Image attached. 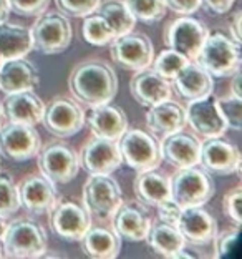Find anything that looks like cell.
Here are the masks:
<instances>
[{
    "mask_svg": "<svg viewBox=\"0 0 242 259\" xmlns=\"http://www.w3.org/2000/svg\"><path fill=\"white\" fill-rule=\"evenodd\" d=\"M40 81L38 70L33 63L22 58H10L0 63V92L5 95L37 88Z\"/></svg>",
    "mask_w": 242,
    "mask_h": 259,
    "instance_id": "cell-23",
    "label": "cell"
},
{
    "mask_svg": "<svg viewBox=\"0 0 242 259\" xmlns=\"http://www.w3.org/2000/svg\"><path fill=\"white\" fill-rule=\"evenodd\" d=\"M68 88L76 102L88 108L111 103L118 92V76L110 63L88 58L76 63L68 76Z\"/></svg>",
    "mask_w": 242,
    "mask_h": 259,
    "instance_id": "cell-1",
    "label": "cell"
},
{
    "mask_svg": "<svg viewBox=\"0 0 242 259\" xmlns=\"http://www.w3.org/2000/svg\"><path fill=\"white\" fill-rule=\"evenodd\" d=\"M46 233L40 223L32 218H15L9 221L7 233L2 241V251L5 257L33 259L42 257L46 251Z\"/></svg>",
    "mask_w": 242,
    "mask_h": 259,
    "instance_id": "cell-3",
    "label": "cell"
},
{
    "mask_svg": "<svg viewBox=\"0 0 242 259\" xmlns=\"http://www.w3.org/2000/svg\"><path fill=\"white\" fill-rule=\"evenodd\" d=\"M86 113L76 100L70 97H55L45 105L42 123L46 132L57 138H70L85 125Z\"/></svg>",
    "mask_w": 242,
    "mask_h": 259,
    "instance_id": "cell-9",
    "label": "cell"
},
{
    "mask_svg": "<svg viewBox=\"0 0 242 259\" xmlns=\"http://www.w3.org/2000/svg\"><path fill=\"white\" fill-rule=\"evenodd\" d=\"M144 241L150 244L153 251L164 257H173L186 244L178 226L159 220V218L156 221H151L150 231H148Z\"/></svg>",
    "mask_w": 242,
    "mask_h": 259,
    "instance_id": "cell-29",
    "label": "cell"
},
{
    "mask_svg": "<svg viewBox=\"0 0 242 259\" xmlns=\"http://www.w3.org/2000/svg\"><path fill=\"white\" fill-rule=\"evenodd\" d=\"M235 0H201L203 7L209 15H222L232 9Z\"/></svg>",
    "mask_w": 242,
    "mask_h": 259,
    "instance_id": "cell-43",
    "label": "cell"
},
{
    "mask_svg": "<svg viewBox=\"0 0 242 259\" xmlns=\"http://www.w3.org/2000/svg\"><path fill=\"white\" fill-rule=\"evenodd\" d=\"M20 204L32 214H49L58 199L57 185L42 173L25 176L19 185Z\"/></svg>",
    "mask_w": 242,
    "mask_h": 259,
    "instance_id": "cell-18",
    "label": "cell"
},
{
    "mask_svg": "<svg viewBox=\"0 0 242 259\" xmlns=\"http://www.w3.org/2000/svg\"><path fill=\"white\" fill-rule=\"evenodd\" d=\"M22 208L19 186L15 185L12 175L7 171H0V216H14Z\"/></svg>",
    "mask_w": 242,
    "mask_h": 259,
    "instance_id": "cell-34",
    "label": "cell"
},
{
    "mask_svg": "<svg viewBox=\"0 0 242 259\" xmlns=\"http://www.w3.org/2000/svg\"><path fill=\"white\" fill-rule=\"evenodd\" d=\"M42 146L38 132L35 126L20 123H4L0 126V155L10 161H28L37 156Z\"/></svg>",
    "mask_w": 242,
    "mask_h": 259,
    "instance_id": "cell-13",
    "label": "cell"
},
{
    "mask_svg": "<svg viewBox=\"0 0 242 259\" xmlns=\"http://www.w3.org/2000/svg\"><path fill=\"white\" fill-rule=\"evenodd\" d=\"M156 209H158V218H159V220H164V221L176 225L178 220H179V214H181L182 208H181L179 204H176L171 198H168V199H164V201L159 203L156 206Z\"/></svg>",
    "mask_w": 242,
    "mask_h": 259,
    "instance_id": "cell-41",
    "label": "cell"
},
{
    "mask_svg": "<svg viewBox=\"0 0 242 259\" xmlns=\"http://www.w3.org/2000/svg\"><path fill=\"white\" fill-rule=\"evenodd\" d=\"M123 4L131 12L134 20L144 23L159 22L168 10L164 0H123Z\"/></svg>",
    "mask_w": 242,
    "mask_h": 259,
    "instance_id": "cell-33",
    "label": "cell"
},
{
    "mask_svg": "<svg viewBox=\"0 0 242 259\" xmlns=\"http://www.w3.org/2000/svg\"><path fill=\"white\" fill-rule=\"evenodd\" d=\"M123 163L134 171L155 169L161 164V145L153 133L141 128H128L118 140Z\"/></svg>",
    "mask_w": 242,
    "mask_h": 259,
    "instance_id": "cell-5",
    "label": "cell"
},
{
    "mask_svg": "<svg viewBox=\"0 0 242 259\" xmlns=\"http://www.w3.org/2000/svg\"><path fill=\"white\" fill-rule=\"evenodd\" d=\"M176 226L187 244L206 246L212 243L217 233V223L203 206L182 208Z\"/></svg>",
    "mask_w": 242,
    "mask_h": 259,
    "instance_id": "cell-20",
    "label": "cell"
},
{
    "mask_svg": "<svg viewBox=\"0 0 242 259\" xmlns=\"http://www.w3.org/2000/svg\"><path fill=\"white\" fill-rule=\"evenodd\" d=\"M229 93L234 97H242L240 93V68L235 70L231 75V85H229Z\"/></svg>",
    "mask_w": 242,
    "mask_h": 259,
    "instance_id": "cell-45",
    "label": "cell"
},
{
    "mask_svg": "<svg viewBox=\"0 0 242 259\" xmlns=\"http://www.w3.org/2000/svg\"><path fill=\"white\" fill-rule=\"evenodd\" d=\"M113 231L121 239L129 243H139L146 239V234L151 226V214L143 203L128 201L121 203L116 213L111 216Z\"/></svg>",
    "mask_w": 242,
    "mask_h": 259,
    "instance_id": "cell-17",
    "label": "cell"
},
{
    "mask_svg": "<svg viewBox=\"0 0 242 259\" xmlns=\"http://www.w3.org/2000/svg\"><path fill=\"white\" fill-rule=\"evenodd\" d=\"M166 9L179 15H192L201 9V0H164Z\"/></svg>",
    "mask_w": 242,
    "mask_h": 259,
    "instance_id": "cell-42",
    "label": "cell"
},
{
    "mask_svg": "<svg viewBox=\"0 0 242 259\" xmlns=\"http://www.w3.org/2000/svg\"><path fill=\"white\" fill-rule=\"evenodd\" d=\"M129 92L139 105L150 108L153 105L169 100L173 95V87L169 80L156 73L151 67H146L134 72L129 80Z\"/></svg>",
    "mask_w": 242,
    "mask_h": 259,
    "instance_id": "cell-19",
    "label": "cell"
},
{
    "mask_svg": "<svg viewBox=\"0 0 242 259\" xmlns=\"http://www.w3.org/2000/svg\"><path fill=\"white\" fill-rule=\"evenodd\" d=\"M7 228H9V221H7V218L0 216V243H2L4 238H5V233H7Z\"/></svg>",
    "mask_w": 242,
    "mask_h": 259,
    "instance_id": "cell-47",
    "label": "cell"
},
{
    "mask_svg": "<svg viewBox=\"0 0 242 259\" xmlns=\"http://www.w3.org/2000/svg\"><path fill=\"white\" fill-rule=\"evenodd\" d=\"M2 107L5 118L9 121L28 126H37L38 123H42L45 111V103L37 93H33V90L7 95Z\"/></svg>",
    "mask_w": 242,
    "mask_h": 259,
    "instance_id": "cell-24",
    "label": "cell"
},
{
    "mask_svg": "<svg viewBox=\"0 0 242 259\" xmlns=\"http://www.w3.org/2000/svg\"><path fill=\"white\" fill-rule=\"evenodd\" d=\"M171 81H173L171 87L174 88L176 93L187 102L211 95L212 88H214L212 76L204 68H201L196 62H187Z\"/></svg>",
    "mask_w": 242,
    "mask_h": 259,
    "instance_id": "cell-26",
    "label": "cell"
},
{
    "mask_svg": "<svg viewBox=\"0 0 242 259\" xmlns=\"http://www.w3.org/2000/svg\"><path fill=\"white\" fill-rule=\"evenodd\" d=\"M95 15H86L83 17V25H81V33H83V38L86 40L90 45L95 47H105L110 45L111 40H113L116 35L113 32V28L108 25V22L96 12H93Z\"/></svg>",
    "mask_w": 242,
    "mask_h": 259,
    "instance_id": "cell-32",
    "label": "cell"
},
{
    "mask_svg": "<svg viewBox=\"0 0 242 259\" xmlns=\"http://www.w3.org/2000/svg\"><path fill=\"white\" fill-rule=\"evenodd\" d=\"M80 243L85 254L93 259H115L121 251V238L103 226H90Z\"/></svg>",
    "mask_w": 242,
    "mask_h": 259,
    "instance_id": "cell-28",
    "label": "cell"
},
{
    "mask_svg": "<svg viewBox=\"0 0 242 259\" xmlns=\"http://www.w3.org/2000/svg\"><path fill=\"white\" fill-rule=\"evenodd\" d=\"M240 44L222 32H209L196 57L201 68H204L212 78L231 76L240 68Z\"/></svg>",
    "mask_w": 242,
    "mask_h": 259,
    "instance_id": "cell-2",
    "label": "cell"
},
{
    "mask_svg": "<svg viewBox=\"0 0 242 259\" xmlns=\"http://www.w3.org/2000/svg\"><path fill=\"white\" fill-rule=\"evenodd\" d=\"M184 113H186V125H189L192 132L204 140L222 137L227 130L226 121L222 120L219 110H217L216 97L212 93L204 98L187 102Z\"/></svg>",
    "mask_w": 242,
    "mask_h": 259,
    "instance_id": "cell-16",
    "label": "cell"
},
{
    "mask_svg": "<svg viewBox=\"0 0 242 259\" xmlns=\"http://www.w3.org/2000/svg\"><path fill=\"white\" fill-rule=\"evenodd\" d=\"M240 22H242V12L237 10L235 14L232 15V19L229 20V37L234 38L235 42H239L240 44V40H242V35H240Z\"/></svg>",
    "mask_w": 242,
    "mask_h": 259,
    "instance_id": "cell-44",
    "label": "cell"
},
{
    "mask_svg": "<svg viewBox=\"0 0 242 259\" xmlns=\"http://www.w3.org/2000/svg\"><path fill=\"white\" fill-rule=\"evenodd\" d=\"M102 0H55L57 10L65 17L72 19H83L93 14Z\"/></svg>",
    "mask_w": 242,
    "mask_h": 259,
    "instance_id": "cell-37",
    "label": "cell"
},
{
    "mask_svg": "<svg viewBox=\"0 0 242 259\" xmlns=\"http://www.w3.org/2000/svg\"><path fill=\"white\" fill-rule=\"evenodd\" d=\"M239 239V228L235 226V229H231V231H222V233H216L214 239V256L216 257H224L227 256V252L234 248V244L237 243Z\"/></svg>",
    "mask_w": 242,
    "mask_h": 259,
    "instance_id": "cell-40",
    "label": "cell"
},
{
    "mask_svg": "<svg viewBox=\"0 0 242 259\" xmlns=\"http://www.w3.org/2000/svg\"><path fill=\"white\" fill-rule=\"evenodd\" d=\"M30 33L33 50L43 55H57L67 50L72 44L73 28L68 17L60 12H43L37 17Z\"/></svg>",
    "mask_w": 242,
    "mask_h": 259,
    "instance_id": "cell-6",
    "label": "cell"
},
{
    "mask_svg": "<svg viewBox=\"0 0 242 259\" xmlns=\"http://www.w3.org/2000/svg\"><path fill=\"white\" fill-rule=\"evenodd\" d=\"M199 166L206 169L209 175L227 176L240 173L242 158L240 151L231 141L222 137L206 138L201 141L199 151Z\"/></svg>",
    "mask_w": 242,
    "mask_h": 259,
    "instance_id": "cell-14",
    "label": "cell"
},
{
    "mask_svg": "<svg viewBox=\"0 0 242 259\" xmlns=\"http://www.w3.org/2000/svg\"><path fill=\"white\" fill-rule=\"evenodd\" d=\"M146 125L155 137L166 138L186 126L184 107L171 98L153 105L146 111Z\"/></svg>",
    "mask_w": 242,
    "mask_h": 259,
    "instance_id": "cell-25",
    "label": "cell"
},
{
    "mask_svg": "<svg viewBox=\"0 0 242 259\" xmlns=\"http://www.w3.org/2000/svg\"><path fill=\"white\" fill-rule=\"evenodd\" d=\"M4 120H5V115H4V107H2V103H0V126L4 125Z\"/></svg>",
    "mask_w": 242,
    "mask_h": 259,
    "instance_id": "cell-48",
    "label": "cell"
},
{
    "mask_svg": "<svg viewBox=\"0 0 242 259\" xmlns=\"http://www.w3.org/2000/svg\"><path fill=\"white\" fill-rule=\"evenodd\" d=\"M95 12L108 22V25L113 28L116 37L131 32L134 28V23H136L131 12L123 4V0H105V2H100Z\"/></svg>",
    "mask_w": 242,
    "mask_h": 259,
    "instance_id": "cell-31",
    "label": "cell"
},
{
    "mask_svg": "<svg viewBox=\"0 0 242 259\" xmlns=\"http://www.w3.org/2000/svg\"><path fill=\"white\" fill-rule=\"evenodd\" d=\"M161 158L174 168H187L199 164L201 140L196 133L179 130L159 141Z\"/></svg>",
    "mask_w": 242,
    "mask_h": 259,
    "instance_id": "cell-21",
    "label": "cell"
},
{
    "mask_svg": "<svg viewBox=\"0 0 242 259\" xmlns=\"http://www.w3.org/2000/svg\"><path fill=\"white\" fill-rule=\"evenodd\" d=\"M187 62L189 60H187L184 55H181L179 52L166 49V50H163L156 58H153L151 68L155 70L156 73L164 76L166 80H173Z\"/></svg>",
    "mask_w": 242,
    "mask_h": 259,
    "instance_id": "cell-35",
    "label": "cell"
},
{
    "mask_svg": "<svg viewBox=\"0 0 242 259\" xmlns=\"http://www.w3.org/2000/svg\"><path fill=\"white\" fill-rule=\"evenodd\" d=\"M9 5L20 17H38L49 9L50 0H9Z\"/></svg>",
    "mask_w": 242,
    "mask_h": 259,
    "instance_id": "cell-39",
    "label": "cell"
},
{
    "mask_svg": "<svg viewBox=\"0 0 242 259\" xmlns=\"http://www.w3.org/2000/svg\"><path fill=\"white\" fill-rule=\"evenodd\" d=\"M110 54L113 62L121 68L138 72V70L151 67V62L155 58V49H153L150 37L131 30L111 40Z\"/></svg>",
    "mask_w": 242,
    "mask_h": 259,
    "instance_id": "cell-12",
    "label": "cell"
},
{
    "mask_svg": "<svg viewBox=\"0 0 242 259\" xmlns=\"http://www.w3.org/2000/svg\"><path fill=\"white\" fill-rule=\"evenodd\" d=\"M80 168L88 175H111L123 164L118 141L91 137L78 153Z\"/></svg>",
    "mask_w": 242,
    "mask_h": 259,
    "instance_id": "cell-15",
    "label": "cell"
},
{
    "mask_svg": "<svg viewBox=\"0 0 242 259\" xmlns=\"http://www.w3.org/2000/svg\"><path fill=\"white\" fill-rule=\"evenodd\" d=\"M171 199L181 208L203 206L214 196L216 186L211 175L199 166L178 168L169 176Z\"/></svg>",
    "mask_w": 242,
    "mask_h": 259,
    "instance_id": "cell-4",
    "label": "cell"
},
{
    "mask_svg": "<svg viewBox=\"0 0 242 259\" xmlns=\"http://www.w3.org/2000/svg\"><path fill=\"white\" fill-rule=\"evenodd\" d=\"M208 33V27L201 20L191 15H182L181 19L171 20L164 27L163 37L168 49L179 52L189 62H194Z\"/></svg>",
    "mask_w": 242,
    "mask_h": 259,
    "instance_id": "cell-11",
    "label": "cell"
},
{
    "mask_svg": "<svg viewBox=\"0 0 242 259\" xmlns=\"http://www.w3.org/2000/svg\"><path fill=\"white\" fill-rule=\"evenodd\" d=\"M38 169L53 183H70L80 171L78 153L65 141H49L37 153Z\"/></svg>",
    "mask_w": 242,
    "mask_h": 259,
    "instance_id": "cell-7",
    "label": "cell"
},
{
    "mask_svg": "<svg viewBox=\"0 0 242 259\" xmlns=\"http://www.w3.org/2000/svg\"><path fill=\"white\" fill-rule=\"evenodd\" d=\"M85 121H88L93 137L118 141L128 130V118L123 108L105 103L88 110Z\"/></svg>",
    "mask_w": 242,
    "mask_h": 259,
    "instance_id": "cell-22",
    "label": "cell"
},
{
    "mask_svg": "<svg viewBox=\"0 0 242 259\" xmlns=\"http://www.w3.org/2000/svg\"><path fill=\"white\" fill-rule=\"evenodd\" d=\"M240 199H242V188L235 186L226 193L222 199V211L235 226L242 225V213H240Z\"/></svg>",
    "mask_w": 242,
    "mask_h": 259,
    "instance_id": "cell-38",
    "label": "cell"
},
{
    "mask_svg": "<svg viewBox=\"0 0 242 259\" xmlns=\"http://www.w3.org/2000/svg\"><path fill=\"white\" fill-rule=\"evenodd\" d=\"M9 15H10L9 0H0V22L9 20Z\"/></svg>",
    "mask_w": 242,
    "mask_h": 259,
    "instance_id": "cell-46",
    "label": "cell"
},
{
    "mask_svg": "<svg viewBox=\"0 0 242 259\" xmlns=\"http://www.w3.org/2000/svg\"><path fill=\"white\" fill-rule=\"evenodd\" d=\"M32 50V33L27 27L9 20L0 22V63L10 58H22Z\"/></svg>",
    "mask_w": 242,
    "mask_h": 259,
    "instance_id": "cell-30",
    "label": "cell"
},
{
    "mask_svg": "<svg viewBox=\"0 0 242 259\" xmlns=\"http://www.w3.org/2000/svg\"><path fill=\"white\" fill-rule=\"evenodd\" d=\"M0 257H4V251H2V246H0Z\"/></svg>",
    "mask_w": 242,
    "mask_h": 259,
    "instance_id": "cell-49",
    "label": "cell"
},
{
    "mask_svg": "<svg viewBox=\"0 0 242 259\" xmlns=\"http://www.w3.org/2000/svg\"><path fill=\"white\" fill-rule=\"evenodd\" d=\"M133 191L136 194L138 201L144 206H156L171 198L169 188V176L158 169H146V171H138L133 183Z\"/></svg>",
    "mask_w": 242,
    "mask_h": 259,
    "instance_id": "cell-27",
    "label": "cell"
},
{
    "mask_svg": "<svg viewBox=\"0 0 242 259\" xmlns=\"http://www.w3.org/2000/svg\"><path fill=\"white\" fill-rule=\"evenodd\" d=\"M49 223L58 238L76 243L91 226V216L81 203L58 198L55 206L49 211Z\"/></svg>",
    "mask_w": 242,
    "mask_h": 259,
    "instance_id": "cell-10",
    "label": "cell"
},
{
    "mask_svg": "<svg viewBox=\"0 0 242 259\" xmlns=\"http://www.w3.org/2000/svg\"><path fill=\"white\" fill-rule=\"evenodd\" d=\"M123 203L121 188L111 175H90L83 186V206L91 218L111 220Z\"/></svg>",
    "mask_w": 242,
    "mask_h": 259,
    "instance_id": "cell-8",
    "label": "cell"
},
{
    "mask_svg": "<svg viewBox=\"0 0 242 259\" xmlns=\"http://www.w3.org/2000/svg\"><path fill=\"white\" fill-rule=\"evenodd\" d=\"M217 110L222 116V120L226 121L227 128L234 130V132H240L242 128V97L226 95L216 98Z\"/></svg>",
    "mask_w": 242,
    "mask_h": 259,
    "instance_id": "cell-36",
    "label": "cell"
}]
</instances>
